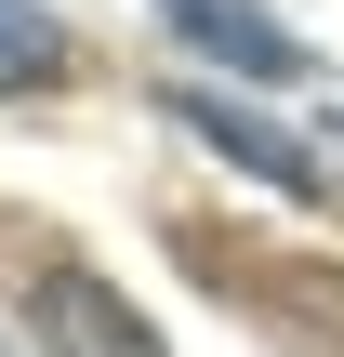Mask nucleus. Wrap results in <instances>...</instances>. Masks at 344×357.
<instances>
[{"instance_id":"obj_4","label":"nucleus","mask_w":344,"mask_h":357,"mask_svg":"<svg viewBox=\"0 0 344 357\" xmlns=\"http://www.w3.org/2000/svg\"><path fill=\"white\" fill-rule=\"evenodd\" d=\"M66 79V13L53 0H0V93H53Z\"/></svg>"},{"instance_id":"obj_3","label":"nucleus","mask_w":344,"mask_h":357,"mask_svg":"<svg viewBox=\"0 0 344 357\" xmlns=\"http://www.w3.org/2000/svg\"><path fill=\"white\" fill-rule=\"evenodd\" d=\"M159 119H186L212 159H239V172H252V185H278V199H318V185H331V172H318V146H292V132H278L252 93H225V79H172V93H159Z\"/></svg>"},{"instance_id":"obj_5","label":"nucleus","mask_w":344,"mask_h":357,"mask_svg":"<svg viewBox=\"0 0 344 357\" xmlns=\"http://www.w3.org/2000/svg\"><path fill=\"white\" fill-rule=\"evenodd\" d=\"M331 132H344V106H331Z\"/></svg>"},{"instance_id":"obj_1","label":"nucleus","mask_w":344,"mask_h":357,"mask_svg":"<svg viewBox=\"0 0 344 357\" xmlns=\"http://www.w3.org/2000/svg\"><path fill=\"white\" fill-rule=\"evenodd\" d=\"M159 26H172L225 93H305V79H318V53H305L265 0H159Z\"/></svg>"},{"instance_id":"obj_2","label":"nucleus","mask_w":344,"mask_h":357,"mask_svg":"<svg viewBox=\"0 0 344 357\" xmlns=\"http://www.w3.org/2000/svg\"><path fill=\"white\" fill-rule=\"evenodd\" d=\"M27 331H40V357H172L159 318H146L106 265H40V278H27Z\"/></svg>"}]
</instances>
